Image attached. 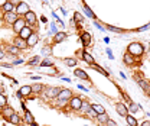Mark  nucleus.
Wrapping results in <instances>:
<instances>
[{
    "mask_svg": "<svg viewBox=\"0 0 150 126\" xmlns=\"http://www.w3.org/2000/svg\"><path fill=\"white\" fill-rule=\"evenodd\" d=\"M81 42H82V45L85 46V45H91V34H88V32H84L82 35H81Z\"/></svg>",
    "mask_w": 150,
    "mask_h": 126,
    "instance_id": "nucleus-22",
    "label": "nucleus"
},
{
    "mask_svg": "<svg viewBox=\"0 0 150 126\" xmlns=\"http://www.w3.org/2000/svg\"><path fill=\"white\" fill-rule=\"evenodd\" d=\"M17 19H19V16H17L15 12H7V13H3V22H4V23H7V25H13Z\"/></svg>",
    "mask_w": 150,
    "mask_h": 126,
    "instance_id": "nucleus-6",
    "label": "nucleus"
},
{
    "mask_svg": "<svg viewBox=\"0 0 150 126\" xmlns=\"http://www.w3.org/2000/svg\"><path fill=\"white\" fill-rule=\"evenodd\" d=\"M16 96H17V97H19V99H23V96H22V94H20V93H19V91H17V93H16Z\"/></svg>",
    "mask_w": 150,
    "mask_h": 126,
    "instance_id": "nucleus-50",
    "label": "nucleus"
},
{
    "mask_svg": "<svg viewBox=\"0 0 150 126\" xmlns=\"http://www.w3.org/2000/svg\"><path fill=\"white\" fill-rule=\"evenodd\" d=\"M74 20H76L78 23H82V22H84V16H82L79 12H75L74 13Z\"/></svg>",
    "mask_w": 150,
    "mask_h": 126,
    "instance_id": "nucleus-35",
    "label": "nucleus"
},
{
    "mask_svg": "<svg viewBox=\"0 0 150 126\" xmlns=\"http://www.w3.org/2000/svg\"><path fill=\"white\" fill-rule=\"evenodd\" d=\"M58 106H67L68 104V100H59L58 99V103H56Z\"/></svg>",
    "mask_w": 150,
    "mask_h": 126,
    "instance_id": "nucleus-41",
    "label": "nucleus"
},
{
    "mask_svg": "<svg viewBox=\"0 0 150 126\" xmlns=\"http://www.w3.org/2000/svg\"><path fill=\"white\" fill-rule=\"evenodd\" d=\"M123 62H124L127 67H133V65H136V58H134L133 55H130L128 52H126V54L123 55Z\"/></svg>",
    "mask_w": 150,
    "mask_h": 126,
    "instance_id": "nucleus-11",
    "label": "nucleus"
},
{
    "mask_svg": "<svg viewBox=\"0 0 150 126\" xmlns=\"http://www.w3.org/2000/svg\"><path fill=\"white\" fill-rule=\"evenodd\" d=\"M127 110H128V112H131V113H136V112H139V110H140V106H139L137 103H134V102H130V103H128Z\"/></svg>",
    "mask_w": 150,
    "mask_h": 126,
    "instance_id": "nucleus-26",
    "label": "nucleus"
},
{
    "mask_svg": "<svg viewBox=\"0 0 150 126\" xmlns=\"http://www.w3.org/2000/svg\"><path fill=\"white\" fill-rule=\"evenodd\" d=\"M7 120H9L12 125H17V126H19V123H20V116H19V115L15 112V113H13V115H12V116H10Z\"/></svg>",
    "mask_w": 150,
    "mask_h": 126,
    "instance_id": "nucleus-25",
    "label": "nucleus"
},
{
    "mask_svg": "<svg viewBox=\"0 0 150 126\" xmlns=\"http://www.w3.org/2000/svg\"><path fill=\"white\" fill-rule=\"evenodd\" d=\"M15 7H16V4L12 3L10 0H7V1L4 3V6L1 7V10H3L4 13H7V12H15Z\"/></svg>",
    "mask_w": 150,
    "mask_h": 126,
    "instance_id": "nucleus-19",
    "label": "nucleus"
},
{
    "mask_svg": "<svg viewBox=\"0 0 150 126\" xmlns=\"http://www.w3.org/2000/svg\"><path fill=\"white\" fill-rule=\"evenodd\" d=\"M82 60H84V61H85L88 65H92V64H95V60H94V57H92L90 52H87V51L84 52V55H82Z\"/></svg>",
    "mask_w": 150,
    "mask_h": 126,
    "instance_id": "nucleus-23",
    "label": "nucleus"
},
{
    "mask_svg": "<svg viewBox=\"0 0 150 126\" xmlns=\"http://www.w3.org/2000/svg\"><path fill=\"white\" fill-rule=\"evenodd\" d=\"M140 126H150V120H143Z\"/></svg>",
    "mask_w": 150,
    "mask_h": 126,
    "instance_id": "nucleus-46",
    "label": "nucleus"
},
{
    "mask_svg": "<svg viewBox=\"0 0 150 126\" xmlns=\"http://www.w3.org/2000/svg\"><path fill=\"white\" fill-rule=\"evenodd\" d=\"M149 51H150V46H149Z\"/></svg>",
    "mask_w": 150,
    "mask_h": 126,
    "instance_id": "nucleus-52",
    "label": "nucleus"
},
{
    "mask_svg": "<svg viewBox=\"0 0 150 126\" xmlns=\"http://www.w3.org/2000/svg\"><path fill=\"white\" fill-rule=\"evenodd\" d=\"M4 57H6V54H4V51H3V49L0 48V60H3Z\"/></svg>",
    "mask_w": 150,
    "mask_h": 126,
    "instance_id": "nucleus-45",
    "label": "nucleus"
},
{
    "mask_svg": "<svg viewBox=\"0 0 150 126\" xmlns=\"http://www.w3.org/2000/svg\"><path fill=\"white\" fill-rule=\"evenodd\" d=\"M64 62H65L68 67H75V65H76V62H78V60H76L75 57H68V58H65V60H64Z\"/></svg>",
    "mask_w": 150,
    "mask_h": 126,
    "instance_id": "nucleus-28",
    "label": "nucleus"
},
{
    "mask_svg": "<svg viewBox=\"0 0 150 126\" xmlns=\"http://www.w3.org/2000/svg\"><path fill=\"white\" fill-rule=\"evenodd\" d=\"M107 54H108V55H110V58H114V57H112V52H111V51H110V48H108V49H107Z\"/></svg>",
    "mask_w": 150,
    "mask_h": 126,
    "instance_id": "nucleus-48",
    "label": "nucleus"
},
{
    "mask_svg": "<svg viewBox=\"0 0 150 126\" xmlns=\"http://www.w3.org/2000/svg\"><path fill=\"white\" fill-rule=\"evenodd\" d=\"M42 54H43V55H48V57L52 55V46H45V48L42 49Z\"/></svg>",
    "mask_w": 150,
    "mask_h": 126,
    "instance_id": "nucleus-38",
    "label": "nucleus"
},
{
    "mask_svg": "<svg viewBox=\"0 0 150 126\" xmlns=\"http://www.w3.org/2000/svg\"><path fill=\"white\" fill-rule=\"evenodd\" d=\"M29 126H39V125H38L36 122H32V123H31V125H29Z\"/></svg>",
    "mask_w": 150,
    "mask_h": 126,
    "instance_id": "nucleus-51",
    "label": "nucleus"
},
{
    "mask_svg": "<svg viewBox=\"0 0 150 126\" xmlns=\"http://www.w3.org/2000/svg\"><path fill=\"white\" fill-rule=\"evenodd\" d=\"M72 96H74V94H72V91H71L69 88H62V90L59 91V94H58L56 99H59V100H69Z\"/></svg>",
    "mask_w": 150,
    "mask_h": 126,
    "instance_id": "nucleus-10",
    "label": "nucleus"
},
{
    "mask_svg": "<svg viewBox=\"0 0 150 126\" xmlns=\"http://www.w3.org/2000/svg\"><path fill=\"white\" fill-rule=\"evenodd\" d=\"M126 122H127V125L128 126H139V122H137V119L133 116V115H127L126 116Z\"/></svg>",
    "mask_w": 150,
    "mask_h": 126,
    "instance_id": "nucleus-24",
    "label": "nucleus"
},
{
    "mask_svg": "<svg viewBox=\"0 0 150 126\" xmlns=\"http://www.w3.org/2000/svg\"><path fill=\"white\" fill-rule=\"evenodd\" d=\"M22 62H23V60H15V61H13L15 65H16V64H22Z\"/></svg>",
    "mask_w": 150,
    "mask_h": 126,
    "instance_id": "nucleus-47",
    "label": "nucleus"
},
{
    "mask_svg": "<svg viewBox=\"0 0 150 126\" xmlns=\"http://www.w3.org/2000/svg\"><path fill=\"white\" fill-rule=\"evenodd\" d=\"M97 120H98V123H103V125H106L107 123V120L110 119V116L107 115V113H103V115H97V118H95Z\"/></svg>",
    "mask_w": 150,
    "mask_h": 126,
    "instance_id": "nucleus-27",
    "label": "nucleus"
},
{
    "mask_svg": "<svg viewBox=\"0 0 150 126\" xmlns=\"http://www.w3.org/2000/svg\"><path fill=\"white\" fill-rule=\"evenodd\" d=\"M127 52L133 55L134 58H142V55L144 54V45L140 42H131L127 46Z\"/></svg>",
    "mask_w": 150,
    "mask_h": 126,
    "instance_id": "nucleus-1",
    "label": "nucleus"
},
{
    "mask_svg": "<svg viewBox=\"0 0 150 126\" xmlns=\"http://www.w3.org/2000/svg\"><path fill=\"white\" fill-rule=\"evenodd\" d=\"M25 120H26L29 125H31L32 122H35V119H33V115H32L29 110H28V112H26V115H25Z\"/></svg>",
    "mask_w": 150,
    "mask_h": 126,
    "instance_id": "nucleus-33",
    "label": "nucleus"
},
{
    "mask_svg": "<svg viewBox=\"0 0 150 126\" xmlns=\"http://www.w3.org/2000/svg\"><path fill=\"white\" fill-rule=\"evenodd\" d=\"M19 93H20L23 97H29V96L32 94V87H31V85H22L20 90H19Z\"/></svg>",
    "mask_w": 150,
    "mask_h": 126,
    "instance_id": "nucleus-20",
    "label": "nucleus"
},
{
    "mask_svg": "<svg viewBox=\"0 0 150 126\" xmlns=\"http://www.w3.org/2000/svg\"><path fill=\"white\" fill-rule=\"evenodd\" d=\"M90 67H91L92 70H95V71H98V73H101L103 76H106V77H108V73H107V71H106L104 68H101V67H100L98 64H92V65H90Z\"/></svg>",
    "mask_w": 150,
    "mask_h": 126,
    "instance_id": "nucleus-30",
    "label": "nucleus"
},
{
    "mask_svg": "<svg viewBox=\"0 0 150 126\" xmlns=\"http://www.w3.org/2000/svg\"><path fill=\"white\" fill-rule=\"evenodd\" d=\"M39 64H40V67H53V61L49 60V58H45V60L40 61Z\"/></svg>",
    "mask_w": 150,
    "mask_h": 126,
    "instance_id": "nucleus-31",
    "label": "nucleus"
},
{
    "mask_svg": "<svg viewBox=\"0 0 150 126\" xmlns=\"http://www.w3.org/2000/svg\"><path fill=\"white\" fill-rule=\"evenodd\" d=\"M90 109H91V104H88V102H82V106H81V110H84V112H90Z\"/></svg>",
    "mask_w": 150,
    "mask_h": 126,
    "instance_id": "nucleus-39",
    "label": "nucleus"
},
{
    "mask_svg": "<svg viewBox=\"0 0 150 126\" xmlns=\"http://www.w3.org/2000/svg\"><path fill=\"white\" fill-rule=\"evenodd\" d=\"M25 26H26V22H25V19H23V18H19V19H17V20H16V22L12 25V31H13L15 34H19V32H20V31H22Z\"/></svg>",
    "mask_w": 150,
    "mask_h": 126,
    "instance_id": "nucleus-7",
    "label": "nucleus"
},
{
    "mask_svg": "<svg viewBox=\"0 0 150 126\" xmlns=\"http://www.w3.org/2000/svg\"><path fill=\"white\" fill-rule=\"evenodd\" d=\"M115 112L121 116V118H126L128 115V110H127V106L124 103H115Z\"/></svg>",
    "mask_w": 150,
    "mask_h": 126,
    "instance_id": "nucleus-9",
    "label": "nucleus"
},
{
    "mask_svg": "<svg viewBox=\"0 0 150 126\" xmlns=\"http://www.w3.org/2000/svg\"><path fill=\"white\" fill-rule=\"evenodd\" d=\"M137 83L140 84V87H142V88L147 93V96H150V84L147 83V81H144V80H139Z\"/></svg>",
    "mask_w": 150,
    "mask_h": 126,
    "instance_id": "nucleus-29",
    "label": "nucleus"
},
{
    "mask_svg": "<svg viewBox=\"0 0 150 126\" xmlns=\"http://www.w3.org/2000/svg\"><path fill=\"white\" fill-rule=\"evenodd\" d=\"M149 28H150V23H147L146 26H142V28H139L137 31H139V32H143V31H146V29H149Z\"/></svg>",
    "mask_w": 150,
    "mask_h": 126,
    "instance_id": "nucleus-44",
    "label": "nucleus"
},
{
    "mask_svg": "<svg viewBox=\"0 0 150 126\" xmlns=\"http://www.w3.org/2000/svg\"><path fill=\"white\" fill-rule=\"evenodd\" d=\"M29 10H31V7H29V4L25 3V1H17V4H16V7H15V13H16L17 16H22V18H23Z\"/></svg>",
    "mask_w": 150,
    "mask_h": 126,
    "instance_id": "nucleus-3",
    "label": "nucleus"
},
{
    "mask_svg": "<svg viewBox=\"0 0 150 126\" xmlns=\"http://www.w3.org/2000/svg\"><path fill=\"white\" fill-rule=\"evenodd\" d=\"M6 51H7L12 57H19V54H20V49H19L17 46H15L13 43H12V45H7V46H6Z\"/></svg>",
    "mask_w": 150,
    "mask_h": 126,
    "instance_id": "nucleus-14",
    "label": "nucleus"
},
{
    "mask_svg": "<svg viewBox=\"0 0 150 126\" xmlns=\"http://www.w3.org/2000/svg\"><path fill=\"white\" fill-rule=\"evenodd\" d=\"M7 0H0V7H3L4 6V3H6Z\"/></svg>",
    "mask_w": 150,
    "mask_h": 126,
    "instance_id": "nucleus-49",
    "label": "nucleus"
},
{
    "mask_svg": "<svg viewBox=\"0 0 150 126\" xmlns=\"http://www.w3.org/2000/svg\"><path fill=\"white\" fill-rule=\"evenodd\" d=\"M61 90H62L61 87H46V88H43V96L48 100H53V99L58 97V94H59Z\"/></svg>",
    "mask_w": 150,
    "mask_h": 126,
    "instance_id": "nucleus-2",
    "label": "nucleus"
},
{
    "mask_svg": "<svg viewBox=\"0 0 150 126\" xmlns=\"http://www.w3.org/2000/svg\"><path fill=\"white\" fill-rule=\"evenodd\" d=\"M32 87V94H40V93H43V84H40V83H35V84H32L31 85Z\"/></svg>",
    "mask_w": 150,
    "mask_h": 126,
    "instance_id": "nucleus-21",
    "label": "nucleus"
},
{
    "mask_svg": "<svg viewBox=\"0 0 150 126\" xmlns=\"http://www.w3.org/2000/svg\"><path fill=\"white\" fill-rule=\"evenodd\" d=\"M40 62V57H33L31 60H28V65H36Z\"/></svg>",
    "mask_w": 150,
    "mask_h": 126,
    "instance_id": "nucleus-34",
    "label": "nucleus"
},
{
    "mask_svg": "<svg viewBox=\"0 0 150 126\" xmlns=\"http://www.w3.org/2000/svg\"><path fill=\"white\" fill-rule=\"evenodd\" d=\"M84 52H85V49H84V48H82V49H78V51L75 52V57H78V58H82Z\"/></svg>",
    "mask_w": 150,
    "mask_h": 126,
    "instance_id": "nucleus-40",
    "label": "nucleus"
},
{
    "mask_svg": "<svg viewBox=\"0 0 150 126\" xmlns=\"http://www.w3.org/2000/svg\"><path fill=\"white\" fill-rule=\"evenodd\" d=\"M107 29L111 31V32H115V34H123V29H121V28H115V26H112V25H107Z\"/></svg>",
    "mask_w": 150,
    "mask_h": 126,
    "instance_id": "nucleus-36",
    "label": "nucleus"
},
{
    "mask_svg": "<svg viewBox=\"0 0 150 126\" xmlns=\"http://www.w3.org/2000/svg\"><path fill=\"white\" fill-rule=\"evenodd\" d=\"M4 106H7V97L0 93V113H1V109H3Z\"/></svg>",
    "mask_w": 150,
    "mask_h": 126,
    "instance_id": "nucleus-32",
    "label": "nucleus"
},
{
    "mask_svg": "<svg viewBox=\"0 0 150 126\" xmlns=\"http://www.w3.org/2000/svg\"><path fill=\"white\" fill-rule=\"evenodd\" d=\"M106 125H107V126H117V123H115V122H114V120H112V119H108V120H107V123H106Z\"/></svg>",
    "mask_w": 150,
    "mask_h": 126,
    "instance_id": "nucleus-43",
    "label": "nucleus"
},
{
    "mask_svg": "<svg viewBox=\"0 0 150 126\" xmlns=\"http://www.w3.org/2000/svg\"><path fill=\"white\" fill-rule=\"evenodd\" d=\"M67 36H68V35H67L65 32H56V34L53 35L52 42H53V43H61L64 39H67Z\"/></svg>",
    "mask_w": 150,
    "mask_h": 126,
    "instance_id": "nucleus-15",
    "label": "nucleus"
},
{
    "mask_svg": "<svg viewBox=\"0 0 150 126\" xmlns=\"http://www.w3.org/2000/svg\"><path fill=\"white\" fill-rule=\"evenodd\" d=\"M74 74L75 77H78V78H81V80H90V77H88V74L84 71V70H81V68H75L74 70Z\"/></svg>",
    "mask_w": 150,
    "mask_h": 126,
    "instance_id": "nucleus-16",
    "label": "nucleus"
},
{
    "mask_svg": "<svg viewBox=\"0 0 150 126\" xmlns=\"http://www.w3.org/2000/svg\"><path fill=\"white\" fill-rule=\"evenodd\" d=\"M13 45H15V46H17L20 51H23V49H26V48H28V43H26V41H25V39H22V38H19V36H16V38H15Z\"/></svg>",
    "mask_w": 150,
    "mask_h": 126,
    "instance_id": "nucleus-12",
    "label": "nucleus"
},
{
    "mask_svg": "<svg viewBox=\"0 0 150 126\" xmlns=\"http://www.w3.org/2000/svg\"><path fill=\"white\" fill-rule=\"evenodd\" d=\"M33 32H35V29H33V28H31V26H28V25H26V26H25V28H23V29H22V31H20V32H19V34H17V36H19V38H22V39H25V41H26V39H28V38H29V36H31V35H32V34H33Z\"/></svg>",
    "mask_w": 150,
    "mask_h": 126,
    "instance_id": "nucleus-8",
    "label": "nucleus"
},
{
    "mask_svg": "<svg viewBox=\"0 0 150 126\" xmlns=\"http://www.w3.org/2000/svg\"><path fill=\"white\" fill-rule=\"evenodd\" d=\"M82 99L81 97H78V96H72L69 100H68V104H69V107H71V110H74V112H78V110H81V106H82Z\"/></svg>",
    "mask_w": 150,
    "mask_h": 126,
    "instance_id": "nucleus-4",
    "label": "nucleus"
},
{
    "mask_svg": "<svg viewBox=\"0 0 150 126\" xmlns=\"http://www.w3.org/2000/svg\"><path fill=\"white\" fill-rule=\"evenodd\" d=\"M23 19H25V22H26V25H28V26H31V28L36 26L38 18H36V15H35V12L29 10V12H28V13L23 16Z\"/></svg>",
    "mask_w": 150,
    "mask_h": 126,
    "instance_id": "nucleus-5",
    "label": "nucleus"
},
{
    "mask_svg": "<svg viewBox=\"0 0 150 126\" xmlns=\"http://www.w3.org/2000/svg\"><path fill=\"white\" fill-rule=\"evenodd\" d=\"M13 113H15V109H13L12 106H9V104H7V106H4V107L1 109V115H3L6 119H9Z\"/></svg>",
    "mask_w": 150,
    "mask_h": 126,
    "instance_id": "nucleus-18",
    "label": "nucleus"
},
{
    "mask_svg": "<svg viewBox=\"0 0 150 126\" xmlns=\"http://www.w3.org/2000/svg\"><path fill=\"white\" fill-rule=\"evenodd\" d=\"M38 41H39V35H38L36 32H33L28 39H26V43H28V48H32V46H35L38 43Z\"/></svg>",
    "mask_w": 150,
    "mask_h": 126,
    "instance_id": "nucleus-13",
    "label": "nucleus"
},
{
    "mask_svg": "<svg viewBox=\"0 0 150 126\" xmlns=\"http://www.w3.org/2000/svg\"><path fill=\"white\" fill-rule=\"evenodd\" d=\"M88 115H90V118H94V119L97 118V113H95V112H94L92 109H90V112H88Z\"/></svg>",
    "mask_w": 150,
    "mask_h": 126,
    "instance_id": "nucleus-42",
    "label": "nucleus"
},
{
    "mask_svg": "<svg viewBox=\"0 0 150 126\" xmlns=\"http://www.w3.org/2000/svg\"><path fill=\"white\" fill-rule=\"evenodd\" d=\"M91 109H92L97 115L107 113V112H106V109H104V106H103V104H100V103H92V104H91Z\"/></svg>",
    "mask_w": 150,
    "mask_h": 126,
    "instance_id": "nucleus-17",
    "label": "nucleus"
},
{
    "mask_svg": "<svg viewBox=\"0 0 150 126\" xmlns=\"http://www.w3.org/2000/svg\"><path fill=\"white\" fill-rule=\"evenodd\" d=\"M84 10H85V13H87V16H88V18H91V19H94V18H95V16H94V13L91 12V9H90L87 4H84Z\"/></svg>",
    "mask_w": 150,
    "mask_h": 126,
    "instance_id": "nucleus-37",
    "label": "nucleus"
}]
</instances>
